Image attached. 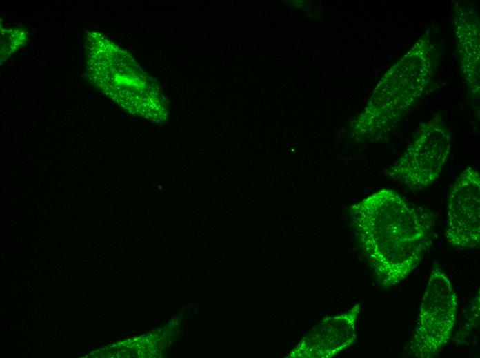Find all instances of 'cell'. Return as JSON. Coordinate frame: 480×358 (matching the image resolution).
I'll return each mask as SVG.
<instances>
[{
    "mask_svg": "<svg viewBox=\"0 0 480 358\" xmlns=\"http://www.w3.org/2000/svg\"><path fill=\"white\" fill-rule=\"evenodd\" d=\"M452 24L463 80L472 97L478 100L479 20L477 10L467 3H456L453 8Z\"/></svg>",
    "mask_w": 480,
    "mask_h": 358,
    "instance_id": "obj_7",
    "label": "cell"
},
{
    "mask_svg": "<svg viewBox=\"0 0 480 358\" xmlns=\"http://www.w3.org/2000/svg\"><path fill=\"white\" fill-rule=\"evenodd\" d=\"M441 47L427 30L382 76L357 125L372 141L390 134L426 93L439 65Z\"/></svg>",
    "mask_w": 480,
    "mask_h": 358,
    "instance_id": "obj_2",
    "label": "cell"
},
{
    "mask_svg": "<svg viewBox=\"0 0 480 358\" xmlns=\"http://www.w3.org/2000/svg\"><path fill=\"white\" fill-rule=\"evenodd\" d=\"M356 235L379 285L388 288L406 278L432 246L430 211L383 188L352 207Z\"/></svg>",
    "mask_w": 480,
    "mask_h": 358,
    "instance_id": "obj_1",
    "label": "cell"
},
{
    "mask_svg": "<svg viewBox=\"0 0 480 358\" xmlns=\"http://www.w3.org/2000/svg\"><path fill=\"white\" fill-rule=\"evenodd\" d=\"M361 305L357 303L342 314L322 320L303 337L289 357L328 358L346 350L354 342Z\"/></svg>",
    "mask_w": 480,
    "mask_h": 358,
    "instance_id": "obj_6",
    "label": "cell"
},
{
    "mask_svg": "<svg viewBox=\"0 0 480 358\" xmlns=\"http://www.w3.org/2000/svg\"><path fill=\"white\" fill-rule=\"evenodd\" d=\"M457 298L449 277L434 264L423 293L415 329L405 346L406 356L432 358L449 341L456 322Z\"/></svg>",
    "mask_w": 480,
    "mask_h": 358,
    "instance_id": "obj_3",
    "label": "cell"
},
{
    "mask_svg": "<svg viewBox=\"0 0 480 358\" xmlns=\"http://www.w3.org/2000/svg\"><path fill=\"white\" fill-rule=\"evenodd\" d=\"M446 237L459 249L479 247L480 176L473 167H466L450 189Z\"/></svg>",
    "mask_w": 480,
    "mask_h": 358,
    "instance_id": "obj_5",
    "label": "cell"
},
{
    "mask_svg": "<svg viewBox=\"0 0 480 358\" xmlns=\"http://www.w3.org/2000/svg\"><path fill=\"white\" fill-rule=\"evenodd\" d=\"M452 135L441 117L421 125L401 157L386 175L412 191L424 190L439 177L451 150Z\"/></svg>",
    "mask_w": 480,
    "mask_h": 358,
    "instance_id": "obj_4",
    "label": "cell"
}]
</instances>
